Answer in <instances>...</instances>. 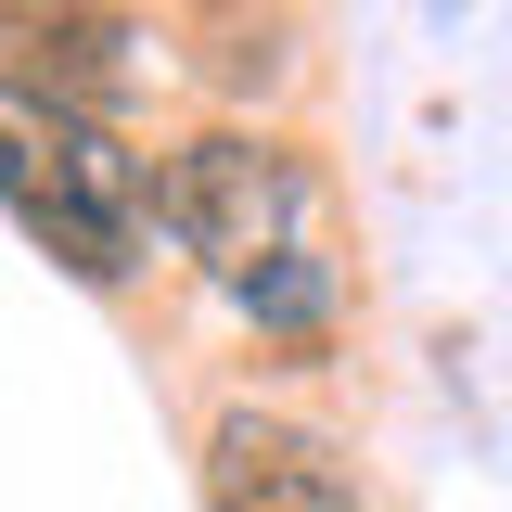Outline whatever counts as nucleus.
Masks as SVG:
<instances>
[{"label": "nucleus", "instance_id": "obj_2", "mask_svg": "<svg viewBox=\"0 0 512 512\" xmlns=\"http://www.w3.org/2000/svg\"><path fill=\"white\" fill-rule=\"evenodd\" d=\"M154 205H167V244L218 295H244L256 269L320 244V180H308V154L269 141V128H192L180 154L154 167Z\"/></svg>", "mask_w": 512, "mask_h": 512}, {"label": "nucleus", "instance_id": "obj_1", "mask_svg": "<svg viewBox=\"0 0 512 512\" xmlns=\"http://www.w3.org/2000/svg\"><path fill=\"white\" fill-rule=\"evenodd\" d=\"M0 218L39 256H64L77 282H128L141 244L167 231L154 167L116 141V116H77L39 77H13V64H0Z\"/></svg>", "mask_w": 512, "mask_h": 512}, {"label": "nucleus", "instance_id": "obj_4", "mask_svg": "<svg viewBox=\"0 0 512 512\" xmlns=\"http://www.w3.org/2000/svg\"><path fill=\"white\" fill-rule=\"evenodd\" d=\"M0 52H26L13 77H39L52 103L116 116L128 77H141V26H128V13H103V0H13V13H0Z\"/></svg>", "mask_w": 512, "mask_h": 512}, {"label": "nucleus", "instance_id": "obj_3", "mask_svg": "<svg viewBox=\"0 0 512 512\" xmlns=\"http://www.w3.org/2000/svg\"><path fill=\"white\" fill-rule=\"evenodd\" d=\"M205 512H372L359 461L295 410H218L205 423Z\"/></svg>", "mask_w": 512, "mask_h": 512}]
</instances>
